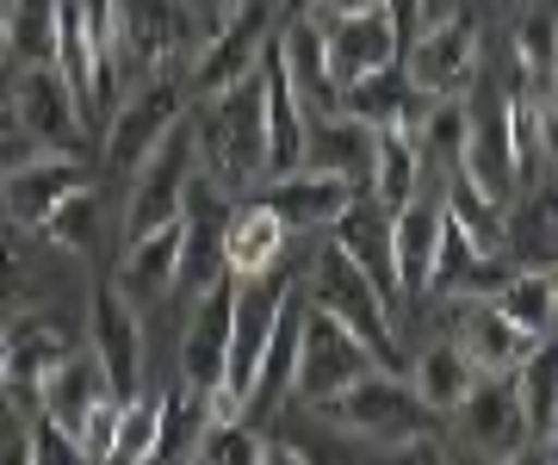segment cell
<instances>
[{"label":"cell","instance_id":"obj_1","mask_svg":"<svg viewBox=\"0 0 558 465\" xmlns=\"http://www.w3.org/2000/svg\"><path fill=\"white\" fill-rule=\"evenodd\" d=\"M193 156L218 186H255L267 168V119H260V69L211 94L193 124Z\"/></svg>","mask_w":558,"mask_h":465},{"label":"cell","instance_id":"obj_2","mask_svg":"<svg viewBox=\"0 0 558 465\" xmlns=\"http://www.w3.org/2000/svg\"><path fill=\"white\" fill-rule=\"evenodd\" d=\"M119 75H168L205 44V25L186 0H112Z\"/></svg>","mask_w":558,"mask_h":465},{"label":"cell","instance_id":"obj_3","mask_svg":"<svg viewBox=\"0 0 558 465\" xmlns=\"http://www.w3.org/2000/svg\"><path fill=\"white\" fill-rule=\"evenodd\" d=\"M317 416L354 428V435H366V441H379V446H398L410 435H435V423H440L435 409L410 391V379H398L391 366H366L348 391L317 404Z\"/></svg>","mask_w":558,"mask_h":465},{"label":"cell","instance_id":"obj_4","mask_svg":"<svg viewBox=\"0 0 558 465\" xmlns=\"http://www.w3.org/2000/svg\"><path fill=\"white\" fill-rule=\"evenodd\" d=\"M304 298L317 304V310H329L336 323H348L360 335V342L373 347V360L391 366V354H398V310L385 304V292L366 273H360L348 255H341L336 243L317 248V261H311V285H304Z\"/></svg>","mask_w":558,"mask_h":465},{"label":"cell","instance_id":"obj_5","mask_svg":"<svg viewBox=\"0 0 558 465\" xmlns=\"http://www.w3.org/2000/svg\"><path fill=\"white\" fill-rule=\"evenodd\" d=\"M366 366H379V360H373V347L360 342L348 323H336L329 310H317V304L304 298L299 354H292V397L317 409V404H329L336 391H348Z\"/></svg>","mask_w":558,"mask_h":465},{"label":"cell","instance_id":"obj_6","mask_svg":"<svg viewBox=\"0 0 558 465\" xmlns=\"http://www.w3.org/2000/svg\"><path fill=\"white\" fill-rule=\"evenodd\" d=\"M398 62L416 94H428V100H465L472 82H478V20H472V7H459V13H447L435 25H416Z\"/></svg>","mask_w":558,"mask_h":465},{"label":"cell","instance_id":"obj_7","mask_svg":"<svg viewBox=\"0 0 558 465\" xmlns=\"http://www.w3.org/2000/svg\"><path fill=\"white\" fill-rule=\"evenodd\" d=\"M180 119H186V82H180V69L143 75L137 94L112 106V124H106V168H112L119 181H131L137 162L174 131Z\"/></svg>","mask_w":558,"mask_h":465},{"label":"cell","instance_id":"obj_8","mask_svg":"<svg viewBox=\"0 0 558 465\" xmlns=\"http://www.w3.org/2000/svg\"><path fill=\"white\" fill-rule=\"evenodd\" d=\"M193 174V124L180 119L168 137L149 149L131 174V199H124V243H137L161 223H180V193Z\"/></svg>","mask_w":558,"mask_h":465},{"label":"cell","instance_id":"obj_9","mask_svg":"<svg viewBox=\"0 0 558 465\" xmlns=\"http://www.w3.org/2000/svg\"><path fill=\"white\" fill-rule=\"evenodd\" d=\"M267 38H274L267 0H248V7H236V13H223L218 32H205V44L193 50V94L211 100V94H223L230 82L255 75Z\"/></svg>","mask_w":558,"mask_h":465},{"label":"cell","instance_id":"obj_10","mask_svg":"<svg viewBox=\"0 0 558 465\" xmlns=\"http://www.w3.org/2000/svg\"><path fill=\"white\" fill-rule=\"evenodd\" d=\"M459 174L478 186L490 205H515V162H509V94L484 87V106H465V143H459Z\"/></svg>","mask_w":558,"mask_h":465},{"label":"cell","instance_id":"obj_11","mask_svg":"<svg viewBox=\"0 0 558 465\" xmlns=\"http://www.w3.org/2000/svg\"><path fill=\"white\" fill-rule=\"evenodd\" d=\"M62 354H69V335L57 323H44V317L7 323V335H0V397H7V409H20L25 423H38L44 416L38 391Z\"/></svg>","mask_w":558,"mask_h":465},{"label":"cell","instance_id":"obj_12","mask_svg":"<svg viewBox=\"0 0 558 465\" xmlns=\"http://www.w3.org/2000/svg\"><path fill=\"white\" fill-rule=\"evenodd\" d=\"M13 124H20L32 143H44V149H69V156H75L81 106H75V94L62 87V75L50 62H25L20 75H13Z\"/></svg>","mask_w":558,"mask_h":465},{"label":"cell","instance_id":"obj_13","mask_svg":"<svg viewBox=\"0 0 558 465\" xmlns=\"http://www.w3.org/2000/svg\"><path fill=\"white\" fill-rule=\"evenodd\" d=\"M317 20V13H311ZM323 25V50H329V75H336L341 87L354 82V75H373V69H385V62L403 57V38L398 25L385 20V7H366V13H329Z\"/></svg>","mask_w":558,"mask_h":465},{"label":"cell","instance_id":"obj_14","mask_svg":"<svg viewBox=\"0 0 558 465\" xmlns=\"http://www.w3.org/2000/svg\"><path fill=\"white\" fill-rule=\"evenodd\" d=\"M453 416H459L465 446H478L484 460H521V446H527V416H521V404H515L509 372H484V379L472 384V397H465Z\"/></svg>","mask_w":558,"mask_h":465},{"label":"cell","instance_id":"obj_15","mask_svg":"<svg viewBox=\"0 0 558 465\" xmlns=\"http://www.w3.org/2000/svg\"><path fill=\"white\" fill-rule=\"evenodd\" d=\"M329 243H336L341 255H348V261L366 273V280L379 285L385 304L398 310L403 298H398V267H391V211H385V205L366 193V186H360L354 199H348V211L329 223Z\"/></svg>","mask_w":558,"mask_h":465},{"label":"cell","instance_id":"obj_16","mask_svg":"<svg viewBox=\"0 0 558 465\" xmlns=\"http://www.w3.org/2000/svg\"><path fill=\"white\" fill-rule=\"evenodd\" d=\"M440 223H447V205H440V181L435 193H410V199L391 211V267H398V298L416 304L422 285H428V261H435Z\"/></svg>","mask_w":558,"mask_h":465},{"label":"cell","instance_id":"obj_17","mask_svg":"<svg viewBox=\"0 0 558 465\" xmlns=\"http://www.w3.org/2000/svg\"><path fill=\"white\" fill-rule=\"evenodd\" d=\"M230 304H236V280L223 273L218 285H205L193 317H186V335H180V372L186 384H223V354H230Z\"/></svg>","mask_w":558,"mask_h":465},{"label":"cell","instance_id":"obj_18","mask_svg":"<svg viewBox=\"0 0 558 465\" xmlns=\"http://www.w3.org/2000/svg\"><path fill=\"white\" fill-rule=\"evenodd\" d=\"M94 360L106 366L112 397H131V391H137V379H143V317L119 285H106L100 298H94Z\"/></svg>","mask_w":558,"mask_h":465},{"label":"cell","instance_id":"obj_19","mask_svg":"<svg viewBox=\"0 0 558 465\" xmlns=\"http://www.w3.org/2000/svg\"><path fill=\"white\" fill-rule=\"evenodd\" d=\"M354 193L360 186L329 174V168H292V174L267 181V205L279 211V223H286L292 236H299V230H329V223L348 211Z\"/></svg>","mask_w":558,"mask_h":465},{"label":"cell","instance_id":"obj_20","mask_svg":"<svg viewBox=\"0 0 558 465\" xmlns=\"http://www.w3.org/2000/svg\"><path fill=\"white\" fill-rule=\"evenodd\" d=\"M81 181H87V168H81L69 149H38L20 174L0 181V205H7V218L20 223V230H38V223L50 218V205H57L62 193H75Z\"/></svg>","mask_w":558,"mask_h":465},{"label":"cell","instance_id":"obj_21","mask_svg":"<svg viewBox=\"0 0 558 465\" xmlns=\"http://www.w3.org/2000/svg\"><path fill=\"white\" fill-rule=\"evenodd\" d=\"M373 143H379V131L373 124H360L354 112H304V168H329V174H341V181L366 186V174H373Z\"/></svg>","mask_w":558,"mask_h":465},{"label":"cell","instance_id":"obj_22","mask_svg":"<svg viewBox=\"0 0 558 465\" xmlns=\"http://www.w3.org/2000/svg\"><path fill=\"white\" fill-rule=\"evenodd\" d=\"M279 62H286V82H292V94H299L304 112H336L341 106V82L329 75V50H323V25L311 20V13H292L286 20V32L274 38Z\"/></svg>","mask_w":558,"mask_h":465},{"label":"cell","instance_id":"obj_23","mask_svg":"<svg viewBox=\"0 0 558 465\" xmlns=\"http://www.w3.org/2000/svg\"><path fill=\"white\" fill-rule=\"evenodd\" d=\"M286 243H292V230L279 223V211L267 199L230 205V218H223V273L230 280H255V273L286 261Z\"/></svg>","mask_w":558,"mask_h":465},{"label":"cell","instance_id":"obj_24","mask_svg":"<svg viewBox=\"0 0 558 465\" xmlns=\"http://www.w3.org/2000/svg\"><path fill=\"white\" fill-rule=\"evenodd\" d=\"M472 360H478V372H515L527 354H534V335L527 329H515L509 317H502L490 298H465V310H459V335H453Z\"/></svg>","mask_w":558,"mask_h":465},{"label":"cell","instance_id":"obj_25","mask_svg":"<svg viewBox=\"0 0 558 465\" xmlns=\"http://www.w3.org/2000/svg\"><path fill=\"white\" fill-rule=\"evenodd\" d=\"M38 397H44V416H50V423L69 428V435H81L87 409L106 404V397H112V384H106V366L94 360V347H87V354H75V347H69V354L50 366V379H44Z\"/></svg>","mask_w":558,"mask_h":465},{"label":"cell","instance_id":"obj_26","mask_svg":"<svg viewBox=\"0 0 558 465\" xmlns=\"http://www.w3.org/2000/svg\"><path fill=\"white\" fill-rule=\"evenodd\" d=\"M422 100H428V94H416V87H410L403 62H385V69L354 75V82L341 87V112H354V119L373 124V131H385V124H410V131H416Z\"/></svg>","mask_w":558,"mask_h":465},{"label":"cell","instance_id":"obj_27","mask_svg":"<svg viewBox=\"0 0 558 465\" xmlns=\"http://www.w3.org/2000/svg\"><path fill=\"white\" fill-rule=\"evenodd\" d=\"M509 162L515 186H546L553 174V94H509Z\"/></svg>","mask_w":558,"mask_h":465},{"label":"cell","instance_id":"obj_28","mask_svg":"<svg viewBox=\"0 0 558 465\" xmlns=\"http://www.w3.org/2000/svg\"><path fill=\"white\" fill-rule=\"evenodd\" d=\"M174 261H180V223H161L137 243H124V261H119V292L131 304H156L174 292Z\"/></svg>","mask_w":558,"mask_h":465},{"label":"cell","instance_id":"obj_29","mask_svg":"<svg viewBox=\"0 0 558 465\" xmlns=\"http://www.w3.org/2000/svg\"><path fill=\"white\" fill-rule=\"evenodd\" d=\"M515 379V404L527 416V446L539 460H553V441H558V366H553V342H539L527 360L509 372Z\"/></svg>","mask_w":558,"mask_h":465},{"label":"cell","instance_id":"obj_30","mask_svg":"<svg viewBox=\"0 0 558 465\" xmlns=\"http://www.w3.org/2000/svg\"><path fill=\"white\" fill-rule=\"evenodd\" d=\"M478 360L465 354L459 342H435L416 354V372H410V391H416L422 404L435 409V416H453L465 397H472V384H478Z\"/></svg>","mask_w":558,"mask_h":465},{"label":"cell","instance_id":"obj_31","mask_svg":"<svg viewBox=\"0 0 558 465\" xmlns=\"http://www.w3.org/2000/svg\"><path fill=\"white\" fill-rule=\"evenodd\" d=\"M502 317L515 329H527L534 342H553V323H558V280L553 267H509V280L490 292Z\"/></svg>","mask_w":558,"mask_h":465},{"label":"cell","instance_id":"obj_32","mask_svg":"<svg viewBox=\"0 0 558 465\" xmlns=\"http://www.w3.org/2000/svg\"><path fill=\"white\" fill-rule=\"evenodd\" d=\"M422 186V149H416V131L410 124H385L379 143H373V174H366V193L398 211L410 193Z\"/></svg>","mask_w":558,"mask_h":465},{"label":"cell","instance_id":"obj_33","mask_svg":"<svg viewBox=\"0 0 558 465\" xmlns=\"http://www.w3.org/2000/svg\"><path fill=\"white\" fill-rule=\"evenodd\" d=\"M299 323H304V292L292 285L286 304L274 317V335H267V354H260V372H255V391H248V409L260 404H279L292 391V354H299Z\"/></svg>","mask_w":558,"mask_h":465},{"label":"cell","instance_id":"obj_34","mask_svg":"<svg viewBox=\"0 0 558 465\" xmlns=\"http://www.w3.org/2000/svg\"><path fill=\"white\" fill-rule=\"evenodd\" d=\"M205 423H211V404H205L199 384H174L161 397V416H156V453L149 460H193Z\"/></svg>","mask_w":558,"mask_h":465},{"label":"cell","instance_id":"obj_35","mask_svg":"<svg viewBox=\"0 0 558 465\" xmlns=\"http://www.w3.org/2000/svg\"><path fill=\"white\" fill-rule=\"evenodd\" d=\"M38 230L62 248V255H87V248L100 243V186L81 181L75 193H62V199L50 205V218H44Z\"/></svg>","mask_w":558,"mask_h":465},{"label":"cell","instance_id":"obj_36","mask_svg":"<svg viewBox=\"0 0 558 465\" xmlns=\"http://www.w3.org/2000/svg\"><path fill=\"white\" fill-rule=\"evenodd\" d=\"M57 13H62V0H7V50L0 57H13L20 69L25 62H50Z\"/></svg>","mask_w":558,"mask_h":465},{"label":"cell","instance_id":"obj_37","mask_svg":"<svg viewBox=\"0 0 558 465\" xmlns=\"http://www.w3.org/2000/svg\"><path fill=\"white\" fill-rule=\"evenodd\" d=\"M502 255L515 267H553V199H546V186L521 205L515 218L502 211Z\"/></svg>","mask_w":558,"mask_h":465},{"label":"cell","instance_id":"obj_38","mask_svg":"<svg viewBox=\"0 0 558 465\" xmlns=\"http://www.w3.org/2000/svg\"><path fill=\"white\" fill-rule=\"evenodd\" d=\"M515 57H521V75H527V94H553V62H558V20L553 7H527V20L515 32Z\"/></svg>","mask_w":558,"mask_h":465},{"label":"cell","instance_id":"obj_39","mask_svg":"<svg viewBox=\"0 0 558 465\" xmlns=\"http://www.w3.org/2000/svg\"><path fill=\"white\" fill-rule=\"evenodd\" d=\"M459 143H465V100H422V119H416L422 162L435 156V174H447L459 162Z\"/></svg>","mask_w":558,"mask_h":465},{"label":"cell","instance_id":"obj_40","mask_svg":"<svg viewBox=\"0 0 558 465\" xmlns=\"http://www.w3.org/2000/svg\"><path fill=\"white\" fill-rule=\"evenodd\" d=\"M156 416H161V397H143V391L119 397V409H112V460L119 465L149 460L156 453Z\"/></svg>","mask_w":558,"mask_h":465},{"label":"cell","instance_id":"obj_41","mask_svg":"<svg viewBox=\"0 0 558 465\" xmlns=\"http://www.w3.org/2000/svg\"><path fill=\"white\" fill-rule=\"evenodd\" d=\"M267 441H260L255 428H242V416H223V423H205L199 446H193V460L199 465H260Z\"/></svg>","mask_w":558,"mask_h":465},{"label":"cell","instance_id":"obj_42","mask_svg":"<svg viewBox=\"0 0 558 465\" xmlns=\"http://www.w3.org/2000/svg\"><path fill=\"white\" fill-rule=\"evenodd\" d=\"M0 460L32 465V423H25L20 409H7V397H0Z\"/></svg>","mask_w":558,"mask_h":465},{"label":"cell","instance_id":"obj_43","mask_svg":"<svg viewBox=\"0 0 558 465\" xmlns=\"http://www.w3.org/2000/svg\"><path fill=\"white\" fill-rule=\"evenodd\" d=\"M379 7H385V20L398 25V38L410 44V32H416V7H422V0H379Z\"/></svg>","mask_w":558,"mask_h":465},{"label":"cell","instance_id":"obj_44","mask_svg":"<svg viewBox=\"0 0 558 465\" xmlns=\"http://www.w3.org/2000/svg\"><path fill=\"white\" fill-rule=\"evenodd\" d=\"M366 7H379V0H311L304 13H317V20H329V13H366Z\"/></svg>","mask_w":558,"mask_h":465},{"label":"cell","instance_id":"obj_45","mask_svg":"<svg viewBox=\"0 0 558 465\" xmlns=\"http://www.w3.org/2000/svg\"><path fill=\"white\" fill-rule=\"evenodd\" d=\"M7 124H13V75L0 69V131H7Z\"/></svg>","mask_w":558,"mask_h":465},{"label":"cell","instance_id":"obj_46","mask_svg":"<svg viewBox=\"0 0 558 465\" xmlns=\"http://www.w3.org/2000/svg\"><path fill=\"white\" fill-rule=\"evenodd\" d=\"M0 50H7V0H0Z\"/></svg>","mask_w":558,"mask_h":465},{"label":"cell","instance_id":"obj_47","mask_svg":"<svg viewBox=\"0 0 558 465\" xmlns=\"http://www.w3.org/2000/svg\"><path fill=\"white\" fill-rule=\"evenodd\" d=\"M299 7H311V0H292V13H299Z\"/></svg>","mask_w":558,"mask_h":465},{"label":"cell","instance_id":"obj_48","mask_svg":"<svg viewBox=\"0 0 558 465\" xmlns=\"http://www.w3.org/2000/svg\"><path fill=\"white\" fill-rule=\"evenodd\" d=\"M0 335H7V323H0Z\"/></svg>","mask_w":558,"mask_h":465}]
</instances>
